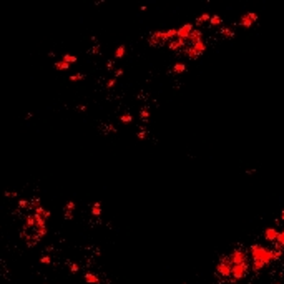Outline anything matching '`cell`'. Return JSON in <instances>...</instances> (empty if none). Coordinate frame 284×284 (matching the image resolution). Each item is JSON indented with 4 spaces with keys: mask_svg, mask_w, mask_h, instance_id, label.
<instances>
[{
    "mask_svg": "<svg viewBox=\"0 0 284 284\" xmlns=\"http://www.w3.org/2000/svg\"><path fill=\"white\" fill-rule=\"evenodd\" d=\"M125 75V70H123V68H117V70H115V78H120V76H123Z\"/></svg>",
    "mask_w": 284,
    "mask_h": 284,
    "instance_id": "836d02e7",
    "label": "cell"
},
{
    "mask_svg": "<svg viewBox=\"0 0 284 284\" xmlns=\"http://www.w3.org/2000/svg\"><path fill=\"white\" fill-rule=\"evenodd\" d=\"M138 138H140V140H145V138L148 136V131L145 128H140V131H138V135H136Z\"/></svg>",
    "mask_w": 284,
    "mask_h": 284,
    "instance_id": "4dcf8cb0",
    "label": "cell"
},
{
    "mask_svg": "<svg viewBox=\"0 0 284 284\" xmlns=\"http://www.w3.org/2000/svg\"><path fill=\"white\" fill-rule=\"evenodd\" d=\"M40 198H32L30 200V211H35L37 208H40Z\"/></svg>",
    "mask_w": 284,
    "mask_h": 284,
    "instance_id": "cb8c5ba5",
    "label": "cell"
},
{
    "mask_svg": "<svg viewBox=\"0 0 284 284\" xmlns=\"http://www.w3.org/2000/svg\"><path fill=\"white\" fill-rule=\"evenodd\" d=\"M184 284H186V283H184Z\"/></svg>",
    "mask_w": 284,
    "mask_h": 284,
    "instance_id": "ee69618b",
    "label": "cell"
},
{
    "mask_svg": "<svg viewBox=\"0 0 284 284\" xmlns=\"http://www.w3.org/2000/svg\"><path fill=\"white\" fill-rule=\"evenodd\" d=\"M115 83H117V78H110L108 82H106V88H113Z\"/></svg>",
    "mask_w": 284,
    "mask_h": 284,
    "instance_id": "8d00e7d4",
    "label": "cell"
},
{
    "mask_svg": "<svg viewBox=\"0 0 284 284\" xmlns=\"http://www.w3.org/2000/svg\"><path fill=\"white\" fill-rule=\"evenodd\" d=\"M33 228H37V219H35V214L32 213L25 218V229H33Z\"/></svg>",
    "mask_w": 284,
    "mask_h": 284,
    "instance_id": "7c38bea8",
    "label": "cell"
},
{
    "mask_svg": "<svg viewBox=\"0 0 284 284\" xmlns=\"http://www.w3.org/2000/svg\"><path fill=\"white\" fill-rule=\"evenodd\" d=\"M200 40H203V32H201L200 28H194L189 33V37H188V40H186V43L188 45H194L196 42H200Z\"/></svg>",
    "mask_w": 284,
    "mask_h": 284,
    "instance_id": "30bf717a",
    "label": "cell"
},
{
    "mask_svg": "<svg viewBox=\"0 0 284 284\" xmlns=\"http://www.w3.org/2000/svg\"><path fill=\"white\" fill-rule=\"evenodd\" d=\"M274 244H277V246L284 248V229H283V231H279V234H277V241H276Z\"/></svg>",
    "mask_w": 284,
    "mask_h": 284,
    "instance_id": "83f0119b",
    "label": "cell"
},
{
    "mask_svg": "<svg viewBox=\"0 0 284 284\" xmlns=\"http://www.w3.org/2000/svg\"><path fill=\"white\" fill-rule=\"evenodd\" d=\"M140 120H141V123H148V121H150V110H148L146 106H143V108L140 110Z\"/></svg>",
    "mask_w": 284,
    "mask_h": 284,
    "instance_id": "e0dca14e",
    "label": "cell"
},
{
    "mask_svg": "<svg viewBox=\"0 0 284 284\" xmlns=\"http://www.w3.org/2000/svg\"><path fill=\"white\" fill-rule=\"evenodd\" d=\"M125 53H126V47L125 45H120L117 48V50H115V58H123V57H125Z\"/></svg>",
    "mask_w": 284,
    "mask_h": 284,
    "instance_id": "7402d4cb",
    "label": "cell"
},
{
    "mask_svg": "<svg viewBox=\"0 0 284 284\" xmlns=\"http://www.w3.org/2000/svg\"><path fill=\"white\" fill-rule=\"evenodd\" d=\"M191 47L194 48V52H196V53L200 55V57H201V55H203V53L206 52V42H205V40H200V42H196L194 45H191Z\"/></svg>",
    "mask_w": 284,
    "mask_h": 284,
    "instance_id": "4fadbf2b",
    "label": "cell"
},
{
    "mask_svg": "<svg viewBox=\"0 0 284 284\" xmlns=\"http://www.w3.org/2000/svg\"><path fill=\"white\" fill-rule=\"evenodd\" d=\"M90 211H92V216H100L101 214V203L100 201H95L92 205V208H90Z\"/></svg>",
    "mask_w": 284,
    "mask_h": 284,
    "instance_id": "ac0fdd59",
    "label": "cell"
},
{
    "mask_svg": "<svg viewBox=\"0 0 284 284\" xmlns=\"http://www.w3.org/2000/svg\"><path fill=\"white\" fill-rule=\"evenodd\" d=\"M83 78H85V75H83V73H75V75H71L68 80L75 83V82H80V80H83Z\"/></svg>",
    "mask_w": 284,
    "mask_h": 284,
    "instance_id": "f1b7e54d",
    "label": "cell"
},
{
    "mask_svg": "<svg viewBox=\"0 0 284 284\" xmlns=\"http://www.w3.org/2000/svg\"><path fill=\"white\" fill-rule=\"evenodd\" d=\"M70 271L73 272V274H76V272L80 271V266L76 263H70Z\"/></svg>",
    "mask_w": 284,
    "mask_h": 284,
    "instance_id": "d6a6232c",
    "label": "cell"
},
{
    "mask_svg": "<svg viewBox=\"0 0 284 284\" xmlns=\"http://www.w3.org/2000/svg\"><path fill=\"white\" fill-rule=\"evenodd\" d=\"M62 60H65L67 63H76V57L75 55H71V53H63V57H62Z\"/></svg>",
    "mask_w": 284,
    "mask_h": 284,
    "instance_id": "d4e9b609",
    "label": "cell"
},
{
    "mask_svg": "<svg viewBox=\"0 0 284 284\" xmlns=\"http://www.w3.org/2000/svg\"><path fill=\"white\" fill-rule=\"evenodd\" d=\"M184 47H186V40H181V38H175L171 42H168V48L173 52H183Z\"/></svg>",
    "mask_w": 284,
    "mask_h": 284,
    "instance_id": "ba28073f",
    "label": "cell"
},
{
    "mask_svg": "<svg viewBox=\"0 0 284 284\" xmlns=\"http://www.w3.org/2000/svg\"><path fill=\"white\" fill-rule=\"evenodd\" d=\"M171 71H173V73H176V75H181V73H184V71H186V63H183V62L175 63V65H173V68H171Z\"/></svg>",
    "mask_w": 284,
    "mask_h": 284,
    "instance_id": "5bb4252c",
    "label": "cell"
},
{
    "mask_svg": "<svg viewBox=\"0 0 284 284\" xmlns=\"http://www.w3.org/2000/svg\"><path fill=\"white\" fill-rule=\"evenodd\" d=\"M115 68V60H108L106 62V70H113Z\"/></svg>",
    "mask_w": 284,
    "mask_h": 284,
    "instance_id": "74e56055",
    "label": "cell"
},
{
    "mask_svg": "<svg viewBox=\"0 0 284 284\" xmlns=\"http://www.w3.org/2000/svg\"><path fill=\"white\" fill-rule=\"evenodd\" d=\"M258 13L254 12H246L244 15H242L241 18H239V27H242V28H251V27L254 25L256 22H258Z\"/></svg>",
    "mask_w": 284,
    "mask_h": 284,
    "instance_id": "5b68a950",
    "label": "cell"
},
{
    "mask_svg": "<svg viewBox=\"0 0 284 284\" xmlns=\"http://www.w3.org/2000/svg\"><path fill=\"white\" fill-rule=\"evenodd\" d=\"M100 50H101V47L96 43L95 47H92V48L88 50V53H90V55H100Z\"/></svg>",
    "mask_w": 284,
    "mask_h": 284,
    "instance_id": "f546056e",
    "label": "cell"
},
{
    "mask_svg": "<svg viewBox=\"0 0 284 284\" xmlns=\"http://www.w3.org/2000/svg\"><path fill=\"white\" fill-rule=\"evenodd\" d=\"M168 42H170V38H168L166 32H161V30L153 32L150 35V38H148V43L151 47H163V45H168Z\"/></svg>",
    "mask_w": 284,
    "mask_h": 284,
    "instance_id": "3957f363",
    "label": "cell"
},
{
    "mask_svg": "<svg viewBox=\"0 0 284 284\" xmlns=\"http://www.w3.org/2000/svg\"><path fill=\"white\" fill-rule=\"evenodd\" d=\"M249 254L253 258V261H261L264 266H269V264L274 261V253H272V248H266L263 244H251L249 248Z\"/></svg>",
    "mask_w": 284,
    "mask_h": 284,
    "instance_id": "6da1fadb",
    "label": "cell"
},
{
    "mask_svg": "<svg viewBox=\"0 0 284 284\" xmlns=\"http://www.w3.org/2000/svg\"><path fill=\"white\" fill-rule=\"evenodd\" d=\"M229 258H231V263H233V264L249 263V261H248V253H246V251H242L241 248H236V249H233V253L229 254Z\"/></svg>",
    "mask_w": 284,
    "mask_h": 284,
    "instance_id": "8992f818",
    "label": "cell"
},
{
    "mask_svg": "<svg viewBox=\"0 0 284 284\" xmlns=\"http://www.w3.org/2000/svg\"><path fill=\"white\" fill-rule=\"evenodd\" d=\"M249 272V263H244V264H233V281H242L244 277L248 276Z\"/></svg>",
    "mask_w": 284,
    "mask_h": 284,
    "instance_id": "277c9868",
    "label": "cell"
},
{
    "mask_svg": "<svg viewBox=\"0 0 284 284\" xmlns=\"http://www.w3.org/2000/svg\"><path fill=\"white\" fill-rule=\"evenodd\" d=\"M63 218H65L67 221H70V219H73V213H71V211H63Z\"/></svg>",
    "mask_w": 284,
    "mask_h": 284,
    "instance_id": "e575fe53",
    "label": "cell"
},
{
    "mask_svg": "<svg viewBox=\"0 0 284 284\" xmlns=\"http://www.w3.org/2000/svg\"><path fill=\"white\" fill-rule=\"evenodd\" d=\"M76 110H78V111H87V106H85V105H78Z\"/></svg>",
    "mask_w": 284,
    "mask_h": 284,
    "instance_id": "60d3db41",
    "label": "cell"
},
{
    "mask_svg": "<svg viewBox=\"0 0 284 284\" xmlns=\"http://www.w3.org/2000/svg\"><path fill=\"white\" fill-rule=\"evenodd\" d=\"M223 23V18H221V15H211V20H209V27H219Z\"/></svg>",
    "mask_w": 284,
    "mask_h": 284,
    "instance_id": "ffe728a7",
    "label": "cell"
},
{
    "mask_svg": "<svg viewBox=\"0 0 284 284\" xmlns=\"http://www.w3.org/2000/svg\"><path fill=\"white\" fill-rule=\"evenodd\" d=\"M181 53L186 57V58H189V60H196V58H200V55L194 52V48H193L191 45H188V47H184V50L181 52Z\"/></svg>",
    "mask_w": 284,
    "mask_h": 284,
    "instance_id": "8fae6325",
    "label": "cell"
},
{
    "mask_svg": "<svg viewBox=\"0 0 284 284\" xmlns=\"http://www.w3.org/2000/svg\"><path fill=\"white\" fill-rule=\"evenodd\" d=\"M18 209H30V200H18Z\"/></svg>",
    "mask_w": 284,
    "mask_h": 284,
    "instance_id": "484cf974",
    "label": "cell"
},
{
    "mask_svg": "<svg viewBox=\"0 0 284 284\" xmlns=\"http://www.w3.org/2000/svg\"><path fill=\"white\" fill-rule=\"evenodd\" d=\"M216 274L221 279L231 277V274H233V263H231L229 256H221L219 258V263L216 264Z\"/></svg>",
    "mask_w": 284,
    "mask_h": 284,
    "instance_id": "7a4b0ae2",
    "label": "cell"
},
{
    "mask_svg": "<svg viewBox=\"0 0 284 284\" xmlns=\"http://www.w3.org/2000/svg\"><path fill=\"white\" fill-rule=\"evenodd\" d=\"M75 208H76V205H75V201H67V205H65V208H63V211H75Z\"/></svg>",
    "mask_w": 284,
    "mask_h": 284,
    "instance_id": "4316f807",
    "label": "cell"
},
{
    "mask_svg": "<svg viewBox=\"0 0 284 284\" xmlns=\"http://www.w3.org/2000/svg\"><path fill=\"white\" fill-rule=\"evenodd\" d=\"M193 30H194V25H193V23H184L183 27L178 28V38H181V40H188L189 33H191Z\"/></svg>",
    "mask_w": 284,
    "mask_h": 284,
    "instance_id": "52a82bcc",
    "label": "cell"
},
{
    "mask_svg": "<svg viewBox=\"0 0 284 284\" xmlns=\"http://www.w3.org/2000/svg\"><path fill=\"white\" fill-rule=\"evenodd\" d=\"M85 281H87L88 284H98V283H100L98 276L93 274V272H87V274H85Z\"/></svg>",
    "mask_w": 284,
    "mask_h": 284,
    "instance_id": "d6986e66",
    "label": "cell"
},
{
    "mask_svg": "<svg viewBox=\"0 0 284 284\" xmlns=\"http://www.w3.org/2000/svg\"><path fill=\"white\" fill-rule=\"evenodd\" d=\"M52 216V213H50V211H48V209H45V213H43V216L42 218H45V219H48V218H50Z\"/></svg>",
    "mask_w": 284,
    "mask_h": 284,
    "instance_id": "ab89813d",
    "label": "cell"
},
{
    "mask_svg": "<svg viewBox=\"0 0 284 284\" xmlns=\"http://www.w3.org/2000/svg\"><path fill=\"white\" fill-rule=\"evenodd\" d=\"M277 234H279V231L276 229V228H267V229H264V239H266L267 242H272V244H274L276 241H277Z\"/></svg>",
    "mask_w": 284,
    "mask_h": 284,
    "instance_id": "9c48e42d",
    "label": "cell"
},
{
    "mask_svg": "<svg viewBox=\"0 0 284 284\" xmlns=\"http://www.w3.org/2000/svg\"><path fill=\"white\" fill-rule=\"evenodd\" d=\"M281 219H283V221H284V209H283V211H281Z\"/></svg>",
    "mask_w": 284,
    "mask_h": 284,
    "instance_id": "7bdbcfd3",
    "label": "cell"
},
{
    "mask_svg": "<svg viewBox=\"0 0 284 284\" xmlns=\"http://www.w3.org/2000/svg\"><path fill=\"white\" fill-rule=\"evenodd\" d=\"M120 121L123 123V125H128V123L133 121V115H131V113H123V115L120 117Z\"/></svg>",
    "mask_w": 284,
    "mask_h": 284,
    "instance_id": "603a6c76",
    "label": "cell"
},
{
    "mask_svg": "<svg viewBox=\"0 0 284 284\" xmlns=\"http://www.w3.org/2000/svg\"><path fill=\"white\" fill-rule=\"evenodd\" d=\"M209 20H211V13L206 12V13H201L194 23H196V25H205V23H209Z\"/></svg>",
    "mask_w": 284,
    "mask_h": 284,
    "instance_id": "9a60e30c",
    "label": "cell"
},
{
    "mask_svg": "<svg viewBox=\"0 0 284 284\" xmlns=\"http://www.w3.org/2000/svg\"><path fill=\"white\" fill-rule=\"evenodd\" d=\"M43 213H45V208H43V206H40V208H37L33 211V214H40V216H43Z\"/></svg>",
    "mask_w": 284,
    "mask_h": 284,
    "instance_id": "f35d334b",
    "label": "cell"
},
{
    "mask_svg": "<svg viewBox=\"0 0 284 284\" xmlns=\"http://www.w3.org/2000/svg\"><path fill=\"white\" fill-rule=\"evenodd\" d=\"M18 193L17 191H5V198H17Z\"/></svg>",
    "mask_w": 284,
    "mask_h": 284,
    "instance_id": "d590c367",
    "label": "cell"
},
{
    "mask_svg": "<svg viewBox=\"0 0 284 284\" xmlns=\"http://www.w3.org/2000/svg\"><path fill=\"white\" fill-rule=\"evenodd\" d=\"M40 263H42V264H47V266H48V264H52V258H50V256H42V258H40Z\"/></svg>",
    "mask_w": 284,
    "mask_h": 284,
    "instance_id": "1f68e13d",
    "label": "cell"
},
{
    "mask_svg": "<svg viewBox=\"0 0 284 284\" xmlns=\"http://www.w3.org/2000/svg\"><path fill=\"white\" fill-rule=\"evenodd\" d=\"M221 35L223 37H226V38H233L234 37V30L233 28H229V27H221Z\"/></svg>",
    "mask_w": 284,
    "mask_h": 284,
    "instance_id": "44dd1931",
    "label": "cell"
},
{
    "mask_svg": "<svg viewBox=\"0 0 284 284\" xmlns=\"http://www.w3.org/2000/svg\"><path fill=\"white\" fill-rule=\"evenodd\" d=\"M254 173H256V170H248L246 175H254Z\"/></svg>",
    "mask_w": 284,
    "mask_h": 284,
    "instance_id": "b9f144b4",
    "label": "cell"
},
{
    "mask_svg": "<svg viewBox=\"0 0 284 284\" xmlns=\"http://www.w3.org/2000/svg\"><path fill=\"white\" fill-rule=\"evenodd\" d=\"M53 68H55V70H58V71L68 70V68H70V63H67L65 60H58V62L53 63Z\"/></svg>",
    "mask_w": 284,
    "mask_h": 284,
    "instance_id": "2e32d148",
    "label": "cell"
}]
</instances>
